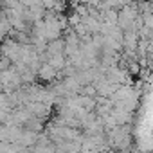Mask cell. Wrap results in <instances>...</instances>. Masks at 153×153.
<instances>
[{
    "instance_id": "1",
    "label": "cell",
    "mask_w": 153,
    "mask_h": 153,
    "mask_svg": "<svg viewBox=\"0 0 153 153\" xmlns=\"http://www.w3.org/2000/svg\"><path fill=\"white\" fill-rule=\"evenodd\" d=\"M11 25H13V24H11V20H9L7 16H4V15L0 16V40L7 34V31L11 29Z\"/></svg>"
}]
</instances>
